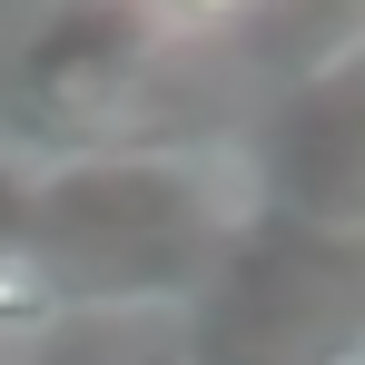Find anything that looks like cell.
<instances>
[{
	"mask_svg": "<svg viewBox=\"0 0 365 365\" xmlns=\"http://www.w3.org/2000/svg\"><path fill=\"white\" fill-rule=\"evenodd\" d=\"M30 247L50 257L69 316L79 306L187 297L227 247V197L178 148H99V158L40 168Z\"/></svg>",
	"mask_w": 365,
	"mask_h": 365,
	"instance_id": "obj_1",
	"label": "cell"
},
{
	"mask_svg": "<svg viewBox=\"0 0 365 365\" xmlns=\"http://www.w3.org/2000/svg\"><path fill=\"white\" fill-rule=\"evenodd\" d=\"M158 50L148 0H50L20 40V99L50 128H99Z\"/></svg>",
	"mask_w": 365,
	"mask_h": 365,
	"instance_id": "obj_2",
	"label": "cell"
},
{
	"mask_svg": "<svg viewBox=\"0 0 365 365\" xmlns=\"http://www.w3.org/2000/svg\"><path fill=\"white\" fill-rule=\"evenodd\" d=\"M69 326V297L40 247H0V365H30Z\"/></svg>",
	"mask_w": 365,
	"mask_h": 365,
	"instance_id": "obj_3",
	"label": "cell"
},
{
	"mask_svg": "<svg viewBox=\"0 0 365 365\" xmlns=\"http://www.w3.org/2000/svg\"><path fill=\"white\" fill-rule=\"evenodd\" d=\"M30 197H40V168L0 158V247H30Z\"/></svg>",
	"mask_w": 365,
	"mask_h": 365,
	"instance_id": "obj_4",
	"label": "cell"
},
{
	"mask_svg": "<svg viewBox=\"0 0 365 365\" xmlns=\"http://www.w3.org/2000/svg\"><path fill=\"white\" fill-rule=\"evenodd\" d=\"M158 20H247V10H267V0H148Z\"/></svg>",
	"mask_w": 365,
	"mask_h": 365,
	"instance_id": "obj_5",
	"label": "cell"
},
{
	"mask_svg": "<svg viewBox=\"0 0 365 365\" xmlns=\"http://www.w3.org/2000/svg\"><path fill=\"white\" fill-rule=\"evenodd\" d=\"M0 10H30V20H40V10H50V0H0Z\"/></svg>",
	"mask_w": 365,
	"mask_h": 365,
	"instance_id": "obj_6",
	"label": "cell"
}]
</instances>
